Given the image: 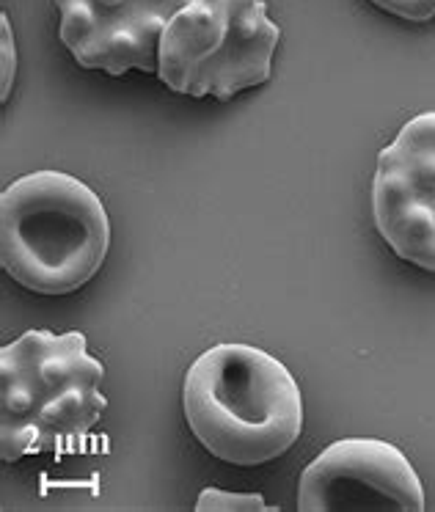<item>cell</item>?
<instances>
[{
    "mask_svg": "<svg viewBox=\"0 0 435 512\" xmlns=\"http://www.w3.org/2000/svg\"><path fill=\"white\" fill-rule=\"evenodd\" d=\"M190 433L212 457L262 466L290 452L303 430L301 386L279 358L251 345H215L182 386Z\"/></svg>",
    "mask_w": 435,
    "mask_h": 512,
    "instance_id": "cell-1",
    "label": "cell"
},
{
    "mask_svg": "<svg viewBox=\"0 0 435 512\" xmlns=\"http://www.w3.org/2000/svg\"><path fill=\"white\" fill-rule=\"evenodd\" d=\"M80 331H28L0 350V457L78 455L108 408Z\"/></svg>",
    "mask_w": 435,
    "mask_h": 512,
    "instance_id": "cell-2",
    "label": "cell"
},
{
    "mask_svg": "<svg viewBox=\"0 0 435 512\" xmlns=\"http://www.w3.org/2000/svg\"><path fill=\"white\" fill-rule=\"evenodd\" d=\"M111 248V221L94 190L64 171H34L0 196V262L36 295L86 287Z\"/></svg>",
    "mask_w": 435,
    "mask_h": 512,
    "instance_id": "cell-3",
    "label": "cell"
},
{
    "mask_svg": "<svg viewBox=\"0 0 435 512\" xmlns=\"http://www.w3.org/2000/svg\"><path fill=\"white\" fill-rule=\"evenodd\" d=\"M279 39L265 0H190L160 36L157 78L177 94L226 102L268 83Z\"/></svg>",
    "mask_w": 435,
    "mask_h": 512,
    "instance_id": "cell-4",
    "label": "cell"
},
{
    "mask_svg": "<svg viewBox=\"0 0 435 512\" xmlns=\"http://www.w3.org/2000/svg\"><path fill=\"white\" fill-rule=\"evenodd\" d=\"M372 218L394 254L435 273V111L402 124L380 149Z\"/></svg>",
    "mask_w": 435,
    "mask_h": 512,
    "instance_id": "cell-5",
    "label": "cell"
},
{
    "mask_svg": "<svg viewBox=\"0 0 435 512\" xmlns=\"http://www.w3.org/2000/svg\"><path fill=\"white\" fill-rule=\"evenodd\" d=\"M298 510L422 512V479L389 441L345 438L306 466L298 482Z\"/></svg>",
    "mask_w": 435,
    "mask_h": 512,
    "instance_id": "cell-6",
    "label": "cell"
},
{
    "mask_svg": "<svg viewBox=\"0 0 435 512\" xmlns=\"http://www.w3.org/2000/svg\"><path fill=\"white\" fill-rule=\"evenodd\" d=\"M58 36L83 69L119 78L130 69L157 72L166 25L190 0H53Z\"/></svg>",
    "mask_w": 435,
    "mask_h": 512,
    "instance_id": "cell-7",
    "label": "cell"
},
{
    "mask_svg": "<svg viewBox=\"0 0 435 512\" xmlns=\"http://www.w3.org/2000/svg\"><path fill=\"white\" fill-rule=\"evenodd\" d=\"M196 510L199 512H268L279 510V507H268L262 496L257 493H229V490L218 488H204L201 490L199 501H196Z\"/></svg>",
    "mask_w": 435,
    "mask_h": 512,
    "instance_id": "cell-8",
    "label": "cell"
},
{
    "mask_svg": "<svg viewBox=\"0 0 435 512\" xmlns=\"http://www.w3.org/2000/svg\"><path fill=\"white\" fill-rule=\"evenodd\" d=\"M372 3L408 23H427L435 17V0H372Z\"/></svg>",
    "mask_w": 435,
    "mask_h": 512,
    "instance_id": "cell-9",
    "label": "cell"
},
{
    "mask_svg": "<svg viewBox=\"0 0 435 512\" xmlns=\"http://www.w3.org/2000/svg\"><path fill=\"white\" fill-rule=\"evenodd\" d=\"M0 31H3V47H0V69H3V83H0V97L3 102L9 100L14 83V72H17V53H14V39H12V25H9V17L3 14L0 17Z\"/></svg>",
    "mask_w": 435,
    "mask_h": 512,
    "instance_id": "cell-10",
    "label": "cell"
}]
</instances>
